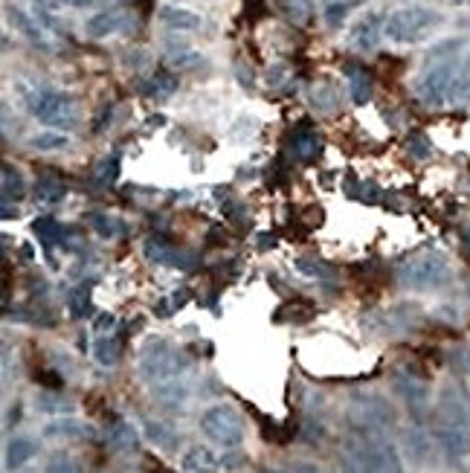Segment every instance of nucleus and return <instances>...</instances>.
Returning <instances> with one entry per match:
<instances>
[{
	"mask_svg": "<svg viewBox=\"0 0 470 473\" xmlns=\"http://www.w3.org/2000/svg\"><path fill=\"white\" fill-rule=\"evenodd\" d=\"M21 102L27 105V111L32 113L41 125H46L50 131H73L79 125V108L76 99L67 94V90L58 87H46V85H32L18 79L15 82Z\"/></svg>",
	"mask_w": 470,
	"mask_h": 473,
	"instance_id": "nucleus-1",
	"label": "nucleus"
},
{
	"mask_svg": "<svg viewBox=\"0 0 470 473\" xmlns=\"http://www.w3.org/2000/svg\"><path fill=\"white\" fill-rule=\"evenodd\" d=\"M186 369H189V357H186L178 345H172L163 337H151L143 343L137 357V372L146 384H163V380H174L180 378Z\"/></svg>",
	"mask_w": 470,
	"mask_h": 473,
	"instance_id": "nucleus-2",
	"label": "nucleus"
},
{
	"mask_svg": "<svg viewBox=\"0 0 470 473\" xmlns=\"http://www.w3.org/2000/svg\"><path fill=\"white\" fill-rule=\"evenodd\" d=\"M444 24V15L430 6H401L386 15L383 38L392 44H418Z\"/></svg>",
	"mask_w": 470,
	"mask_h": 473,
	"instance_id": "nucleus-3",
	"label": "nucleus"
},
{
	"mask_svg": "<svg viewBox=\"0 0 470 473\" xmlns=\"http://www.w3.org/2000/svg\"><path fill=\"white\" fill-rule=\"evenodd\" d=\"M348 424L355 427V433H386L395 427V410L378 392H355L348 401Z\"/></svg>",
	"mask_w": 470,
	"mask_h": 473,
	"instance_id": "nucleus-4",
	"label": "nucleus"
},
{
	"mask_svg": "<svg viewBox=\"0 0 470 473\" xmlns=\"http://www.w3.org/2000/svg\"><path fill=\"white\" fill-rule=\"evenodd\" d=\"M462 59L465 55L424 64V71H421L418 82H415V96L421 99V105H427V108L450 105V90L456 82V73H459V67H462Z\"/></svg>",
	"mask_w": 470,
	"mask_h": 473,
	"instance_id": "nucleus-5",
	"label": "nucleus"
},
{
	"mask_svg": "<svg viewBox=\"0 0 470 473\" xmlns=\"http://www.w3.org/2000/svg\"><path fill=\"white\" fill-rule=\"evenodd\" d=\"M348 453H355L372 473H404V456L383 433H363L346 442Z\"/></svg>",
	"mask_w": 470,
	"mask_h": 473,
	"instance_id": "nucleus-6",
	"label": "nucleus"
},
{
	"mask_svg": "<svg viewBox=\"0 0 470 473\" xmlns=\"http://www.w3.org/2000/svg\"><path fill=\"white\" fill-rule=\"evenodd\" d=\"M398 279L409 291H439V287H448L453 279L450 261L441 253H424V256L409 259L401 270H398Z\"/></svg>",
	"mask_w": 470,
	"mask_h": 473,
	"instance_id": "nucleus-7",
	"label": "nucleus"
},
{
	"mask_svg": "<svg viewBox=\"0 0 470 473\" xmlns=\"http://www.w3.org/2000/svg\"><path fill=\"white\" fill-rule=\"evenodd\" d=\"M197 427H201V433L209 442L224 450H235L244 442V419L232 403H213V407H206L201 412Z\"/></svg>",
	"mask_w": 470,
	"mask_h": 473,
	"instance_id": "nucleus-8",
	"label": "nucleus"
},
{
	"mask_svg": "<svg viewBox=\"0 0 470 473\" xmlns=\"http://www.w3.org/2000/svg\"><path fill=\"white\" fill-rule=\"evenodd\" d=\"M432 438H436L439 450L444 453V459L450 461V465H462V461L470 459V421L439 419Z\"/></svg>",
	"mask_w": 470,
	"mask_h": 473,
	"instance_id": "nucleus-9",
	"label": "nucleus"
},
{
	"mask_svg": "<svg viewBox=\"0 0 470 473\" xmlns=\"http://www.w3.org/2000/svg\"><path fill=\"white\" fill-rule=\"evenodd\" d=\"M143 256L155 264H163V268H178V270H189L195 259L189 253H183L180 247H174L166 236H148L143 245Z\"/></svg>",
	"mask_w": 470,
	"mask_h": 473,
	"instance_id": "nucleus-10",
	"label": "nucleus"
},
{
	"mask_svg": "<svg viewBox=\"0 0 470 473\" xmlns=\"http://www.w3.org/2000/svg\"><path fill=\"white\" fill-rule=\"evenodd\" d=\"M383 27H386V15L383 12H366L363 15L355 29H351V47H355L357 53H372L378 50V44L383 38Z\"/></svg>",
	"mask_w": 470,
	"mask_h": 473,
	"instance_id": "nucleus-11",
	"label": "nucleus"
},
{
	"mask_svg": "<svg viewBox=\"0 0 470 473\" xmlns=\"http://www.w3.org/2000/svg\"><path fill=\"white\" fill-rule=\"evenodd\" d=\"M6 21H9V27L21 32L23 38H27L29 44H35V47H41V50H53V44L50 38H46V29L41 27V21L29 15L27 9H21V6H6Z\"/></svg>",
	"mask_w": 470,
	"mask_h": 473,
	"instance_id": "nucleus-12",
	"label": "nucleus"
},
{
	"mask_svg": "<svg viewBox=\"0 0 470 473\" xmlns=\"http://www.w3.org/2000/svg\"><path fill=\"white\" fill-rule=\"evenodd\" d=\"M392 389H395V395L404 398V403H407V407L413 410L415 415H421V412L430 407V386H427L421 378H415V375L398 372V375L392 378Z\"/></svg>",
	"mask_w": 470,
	"mask_h": 473,
	"instance_id": "nucleus-13",
	"label": "nucleus"
},
{
	"mask_svg": "<svg viewBox=\"0 0 470 473\" xmlns=\"http://www.w3.org/2000/svg\"><path fill=\"white\" fill-rule=\"evenodd\" d=\"M290 152L297 160H302V163H311V160H316L323 152V137L316 134V129H311L308 122H302L290 134Z\"/></svg>",
	"mask_w": 470,
	"mask_h": 473,
	"instance_id": "nucleus-14",
	"label": "nucleus"
},
{
	"mask_svg": "<svg viewBox=\"0 0 470 473\" xmlns=\"http://www.w3.org/2000/svg\"><path fill=\"white\" fill-rule=\"evenodd\" d=\"M122 27H125V12H122V9H102V12L90 15L85 21V36L102 41V38L116 36Z\"/></svg>",
	"mask_w": 470,
	"mask_h": 473,
	"instance_id": "nucleus-15",
	"label": "nucleus"
},
{
	"mask_svg": "<svg viewBox=\"0 0 470 473\" xmlns=\"http://www.w3.org/2000/svg\"><path fill=\"white\" fill-rule=\"evenodd\" d=\"M38 453V442L29 436H12L6 442V450H4V465L6 470H21L23 465H29Z\"/></svg>",
	"mask_w": 470,
	"mask_h": 473,
	"instance_id": "nucleus-16",
	"label": "nucleus"
},
{
	"mask_svg": "<svg viewBox=\"0 0 470 473\" xmlns=\"http://www.w3.org/2000/svg\"><path fill=\"white\" fill-rule=\"evenodd\" d=\"M180 468H183V473H218L221 470V459L213 453V447L192 444L180 456Z\"/></svg>",
	"mask_w": 470,
	"mask_h": 473,
	"instance_id": "nucleus-17",
	"label": "nucleus"
},
{
	"mask_svg": "<svg viewBox=\"0 0 470 473\" xmlns=\"http://www.w3.org/2000/svg\"><path fill=\"white\" fill-rule=\"evenodd\" d=\"M157 18H160V24L172 32H195L204 27V18L183 6H163Z\"/></svg>",
	"mask_w": 470,
	"mask_h": 473,
	"instance_id": "nucleus-18",
	"label": "nucleus"
},
{
	"mask_svg": "<svg viewBox=\"0 0 470 473\" xmlns=\"http://www.w3.org/2000/svg\"><path fill=\"white\" fill-rule=\"evenodd\" d=\"M346 79H348V94L355 105H366L374 94V79L363 64H346Z\"/></svg>",
	"mask_w": 470,
	"mask_h": 473,
	"instance_id": "nucleus-19",
	"label": "nucleus"
},
{
	"mask_svg": "<svg viewBox=\"0 0 470 473\" xmlns=\"http://www.w3.org/2000/svg\"><path fill=\"white\" fill-rule=\"evenodd\" d=\"M44 436L46 438H93V427L79 419H70V415H64V419L58 415V419L44 424Z\"/></svg>",
	"mask_w": 470,
	"mask_h": 473,
	"instance_id": "nucleus-20",
	"label": "nucleus"
},
{
	"mask_svg": "<svg viewBox=\"0 0 470 473\" xmlns=\"http://www.w3.org/2000/svg\"><path fill=\"white\" fill-rule=\"evenodd\" d=\"M105 444H108L113 453H128V450H134L139 444V433L134 430L131 421H113L108 427V436H105Z\"/></svg>",
	"mask_w": 470,
	"mask_h": 473,
	"instance_id": "nucleus-21",
	"label": "nucleus"
},
{
	"mask_svg": "<svg viewBox=\"0 0 470 473\" xmlns=\"http://www.w3.org/2000/svg\"><path fill=\"white\" fill-rule=\"evenodd\" d=\"M178 87H180V82H178V76H174L172 71H157L143 85V94L148 99H155V102H163V99H169L172 94H178Z\"/></svg>",
	"mask_w": 470,
	"mask_h": 473,
	"instance_id": "nucleus-22",
	"label": "nucleus"
},
{
	"mask_svg": "<svg viewBox=\"0 0 470 473\" xmlns=\"http://www.w3.org/2000/svg\"><path fill=\"white\" fill-rule=\"evenodd\" d=\"M32 229H35V236H38L46 247H55V245H62L64 236H73L76 229H67L62 221H55V218L50 215H44V218H35L32 221Z\"/></svg>",
	"mask_w": 470,
	"mask_h": 473,
	"instance_id": "nucleus-23",
	"label": "nucleus"
},
{
	"mask_svg": "<svg viewBox=\"0 0 470 473\" xmlns=\"http://www.w3.org/2000/svg\"><path fill=\"white\" fill-rule=\"evenodd\" d=\"M308 102H311V108L316 113H334V111H340V94H337V87L332 82H316L308 90Z\"/></svg>",
	"mask_w": 470,
	"mask_h": 473,
	"instance_id": "nucleus-24",
	"label": "nucleus"
},
{
	"mask_svg": "<svg viewBox=\"0 0 470 473\" xmlns=\"http://www.w3.org/2000/svg\"><path fill=\"white\" fill-rule=\"evenodd\" d=\"M151 395H155L157 403H166V407H178V403H183L186 398H189V386H186L180 378L163 380V384L151 386Z\"/></svg>",
	"mask_w": 470,
	"mask_h": 473,
	"instance_id": "nucleus-25",
	"label": "nucleus"
},
{
	"mask_svg": "<svg viewBox=\"0 0 470 473\" xmlns=\"http://www.w3.org/2000/svg\"><path fill=\"white\" fill-rule=\"evenodd\" d=\"M0 192H4V203H15L27 195V180H23L21 169L12 163H4V178H0Z\"/></svg>",
	"mask_w": 470,
	"mask_h": 473,
	"instance_id": "nucleus-26",
	"label": "nucleus"
},
{
	"mask_svg": "<svg viewBox=\"0 0 470 473\" xmlns=\"http://www.w3.org/2000/svg\"><path fill=\"white\" fill-rule=\"evenodd\" d=\"M407 453L415 465H424L432 456V436L421 430V427H413V430L407 433Z\"/></svg>",
	"mask_w": 470,
	"mask_h": 473,
	"instance_id": "nucleus-27",
	"label": "nucleus"
},
{
	"mask_svg": "<svg viewBox=\"0 0 470 473\" xmlns=\"http://www.w3.org/2000/svg\"><path fill=\"white\" fill-rule=\"evenodd\" d=\"M366 6V0H332L325 9H323V21H325V27H343V21L355 12V9H363Z\"/></svg>",
	"mask_w": 470,
	"mask_h": 473,
	"instance_id": "nucleus-28",
	"label": "nucleus"
},
{
	"mask_svg": "<svg viewBox=\"0 0 470 473\" xmlns=\"http://www.w3.org/2000/svg\"><path fill=\"white\" fill-rule=\"evenodd\" d=\"M35 201L38 203H62L67 198V187L53 175H44L35 180Z\"/></svg>",
	"mask_w": 470,
	"mask_h": 473,
	"instance_id": "nucleus-29",
	"label": "nucleus"
},
{
	"mask_svg": "<svg viewBox=\"0 0 470 473\" xmlns=\"http://www.w3.org/2000/svg\"><path fill=\"white\" fill-rule=\"evenodd\" d=\"M122 354V343L116 334H105L97 343H93V357H97L99 366H113Z\"/></svg>",
	"mask_w": 470,
	"mask_h": 473,
	"instance_id": "nucleus-30",
	"label": "nucleus"
},
{
	"mask_svg": "<svg viewBox=\"0 0 470 473\" xmlns=\"http://www.w3.org/2000/svg\"><path fill=\"white\" fill-rule=\"evenodd\" d=\"M29 145L35 148V152H44V154H50V152H64V148L70 145V137L64 131H41V134H35Z\"/></svg>",
	"mask_w": 470,
	"mask_h": 473,
	"instance_id": "nucleus-31",
	"label": "nucleus"
},
{
	"mask_svg": "<svg viewBox=\"0 0 470 473\" xmlns=\"http://www.w3.org/2000/svg\"><path fill=\"white\" fill-rule=\"evenodd\" d=\"M143 430H146V438L151 444H157V447H163V450H169V447H174V442H178V436H174V430L169 424H163V421H155V419H148L146 424H143Z\"/></svg>",
	"mask_w": 470,
	"mask_h": 473,
	"instance_id": "nucleus-32",
	"label": "nucleus"
},
{
	"mask_svg": "<svg viewBox=\"0 0 470 473\" xmlns=\"http://www.w3.org/2000/svg\"><path fill=\"white\" fill-rule=\"evenodd\" d=\"M85 221L97 229V236H102V238H116L120 236V221H116L113 215H108V212H88V218Z\"/></svg>",
	"mask_w": 470,
	"mask_h": 473,
	"instance_id": "nucleus-33",
	"label": "nucleus"
},
{
	"mask_svg": "<svg viewBox=\"0 0 470 473\" xmlns=\"http://www.w3.org/2000/svg\"><path fill=\"white\" fill-rule=\"evenodd\" d=\"M204 64V55L197 53V50H178V53H169V67L172 71H195V67H201Z\"/></svg>",
	"mask_w": 470,
	"mask_h": 473,
	"instance_id": "nucleus-34",
	"label": "nucleus"
},
{
	"mask_svg": "<svg viewBox=\"0 0 470 473\" xmlns=\"http://www.w3.org/2000/svg\"><path fill=\"white\" fill-rule=\"evenodd\" d=\"M35 407H38L41 412H50V415H70L73 412V403L64 401L62 395H50V392H44V395L35 398Z\"/></svg>",
	"mask_w": 470,
	"mask_h": 473,
	"instance_id": "nucleus-35",
	"label": "nucleus"
},
{
	"mask_svg": "<svg viewBox=\"0 0 470 473\" xmlns=\"http://www.w3.org/2000/svg\"><path fill=\"white\" fill-rule=\"evenodd\" d=\"M44 473H81V468H79V461L70 456V453H55L44 465Z\"/></svg>",
	"mask_w": 470,
	"mask_h": 473,
	"instance_id": "nucleus-36",
	"label": "nucleus"
},
{
	"mask_svg": "<svg viewBox=\"0 0 470 473\" xmlns=\"http://www.w3.org/2000/svg\"><path fill=\"white\" fill-rule=\"evenodd\" d=\"M407 152L413 154L415 160H430V157H432V143L427 140L424 134H409V140H407Z\"/></svg>",
	"mask_w": 470,
	"mask_h": 473,
	"instance_id": "nucleus-37",
	"label": "nucleus"
},
{
	"mask_svg": "<svg viewBox=\"0 0 470 473\" xmlns=\"http://www.w3.org/2000/svg\"><path fill=\"white\" fill-rule=\"evenodd\" d=\"M186 299H189V291H172L166 299H160V303H157V314L169 317L172 311H178V308L186 305Z\"/></svg>",
	"mask_w": 470,
	"mask_h": 473,
	"instance_id": "nucleus-38",
	"label": "nucleus"
},
{
	"mask_svg": "<svg viewBox=\"0 0 470 473\" xmlns=\"http://www.w3.org/2000/svg\"><path fill=\"white\" fill-rule=\"evenodd\" d=\"M281 6H285V12L293 18V21H308L311 15V6H314V0H281Z\"/></svg>",
	"mask_w": 470,
	"mask_h": 473,
	"instance_id": "nucleus-39",
	"label": "nucleus"
},
{
	"mask_svg": "<svg viewBox=\"0 0 470 473\" xmlns=\"http://www.w3.org/2000/svg\"><path fill=\"white\" fill-rule=\"evenodd\" d=\"M116 178H120V154H111V157H105L102 160V166H99V180L102 183H113Z\"/></svg>",
	"mask_w": 470,
	"mask_h": 473,
	"instance_id": "nucleus-40",
	"label": "nucleus"
},
{
	"mask_svg": "<svg viewBox=\"0 0 470 473\" xmlns=\"http://www.w3.org/2000/svg\"><path fill=\"white\" fill-rule=\"evenodd\" d=\"M297 268L305 276H316V279H332V270H325V264L311 261V259H297Z\"/></svg>",
	"mask_w": 470,
	"mask_h": 473,
	"instance_id": "nucleus-41",
	"label": "nucleus"
},
{
	"mask_svg": "<svg viewBox=\"0 0 470 473\" xmlns=\"http://www.w3.org/2000/svg\"><path fill=\"white\" fill-rule=\"evenodd\" d=\"M116 326H120V319H116L113 314H99L97 319H93V331H97L99 337H105V334H113Z\"/></svg>",
	"mask_w": 470,
	"mask_h": 473,
	"instance_id": "nucleus-42",
	"label": "nucleus"
},
{
	"mask_svg": "<svg viewBox=\"0 0 470 473\" xmlns=\"http://www.w3.org/2000/svg\"><path fill=\"white\" fill-rule=\"evenodd\" d=\"M285 76H288V67H285V64H276V67H270V71H267V85H270V87H279V85H285Z\"/></svg>",
	"mask_w": 470,
	"mask_h": 473,
	"instance_id": "nucleus-43",
	"label": "nucleus"
},
{
	"mask_svg": "<svg viewBox=\"0 0 470 473\" xmlns=\"http://www.w3.org/2000/svg\"><path fill=\"white\" fill-rule=\"evenodd\" d=\"M456 366H459L462 372H467V375H470V345H465V349L456 352Z\"/></svg>",
	"mask_w": 470,
	"mask_h": 473,
	"instance_id": "nucleus-44",
	"label": "nucleus"
},
{
	"mask_svg": "<svg viewBox=\"0 0 470 473\" xmlns=\"http://www.w3.org/2000/svg\"><path fill=\"white\" fill-rule=\"evenodd\" d=\"M105 122H111V108H105V111L99 113V120L93 122V134H102V131H105Z\"/></svg>",
	"mask_w": 470,
	"mask_h": 473,
	"instance_id": "nucleus-45",
	"label": "nucleus"
},
{
	"mask_svg": "<svg viewBox=\"0 0 470 473\" xmlns=\"http://www.w3.org/2000/svg\"><path fill=\"white\" fill-rule=\"evenodd\" d=\"M18 215V210H12V203H4V218L9 221V218H15Z\"/></svg>",
	"mask_w": 470,
	"mask_h": 473,
	"instance_id": "nucleus-46",
	"label": "nucleus"
},
{
	"mask_svg": "<svg viewBox=\"0 0 470 473\" xmlns=\"http://www.w3.org/2000/svg\"><path fill=\"white\" fill-rule=\"evenodd\" d=\"M462 236H465V241H467V245H470V227L465 229V233H462Z\"/></svg>",
	"mask_w": 470,
	"mask_h": 473,
	"instance_id": "nucleus-47",
	"label": "nucleus"
},
{
	"mask_svg": "<svg viewBox=\"0 0 470 473\" xmlns=\"http://www.w3.org/2000/svg\"><path fill=\"white\" fill-rule=\"evenodd\" d=\"M456 4H462V0H456Z\"/></svg>",
	"mask_w": 470,
	"mask_h": 473,
	"instance_id": "nucleus-48",
	"label": "nucleus"
}]
</instances>
